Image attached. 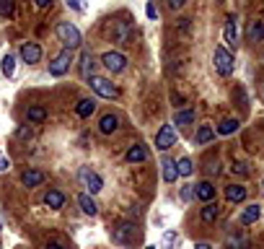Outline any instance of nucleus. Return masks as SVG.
Wrapping results in <instances>:
<instances>
[{
    "label": "nucleus",
    "mask_w": 264,
    "mask_h": 249,
    "mask_svg": "<svg viewBox=\"0 0 264 249\" xmlns=\"http://www.w3.org/2000/svg\"><path fill=\"white\" fill-rule=\"evenodd\" d=\"M117 128H119L117 114H104V117L99 119V133H101V135H112Z\"/></svg>",
    "instance_id": "f8f14e48"
},
{
    "label": "nucleus",
    "mask_w": 264,
    "mask_h": 249,
    "mask_svg": "<svg viewBox=\"0 0 264 249\" xmlns=\"http://www.w3.org/2000/svg\"><path fill=\"white\" fill-rule=\"evenodd\" d=\"M124 159H127L130 164H140V161L148 159V148H145L143 143H137V146H132L127 153H124Z\"/></svg>",
    "instance_id": "2eb2a0df"
},
{
    "label": "nucleus",
    "mask_w": 264,
    "mask_h": 249,
    "mask_svg": "<svg viewBox=\"0 0 264 249\" xmlns=\"http://www.w3.org/2000/svg\"><path fill=\"white\" fill-rule=\"evenodd\" d=\"M259 215H261V208L256 205V202H251V205H246L243 213H241V223L248 226V223H256L259 221Z\"/></svg>",
    "instance_id": "f3484780"
},
{
    "label": "nucleus",
    "mask_w": 264,
    "mask_h": 249,
    "mask_svg": "<svg viewBox=\"0 0 264 249\" xmlns=\"http://www.w3.org/2000/svg\"><path fill=\"white\" fill-rule=\"evenodd\" d=\"M44 249H62V244H57V241H50V244H47Z\"/></svg>",
    "instance_id": "a19ab883"
},
{
    "label": "nucleus",
    "mask_w": 264,
    "mask_h": 249,
    "mask_svg": "<svg viewBox=\"0 0 264 249\" xmlns=\"http://www.w3.org/2000/svg\"><path fill=\"white\" fill-rule=\"evenodd\" d=\"M145 13H148V19H153V21L158 19V8H155L153 3H148V6H145Z\"/></svg>",
    "instance_id": "c9c22d12"
},
{
    "label": "nucleus",
    "mask_w": 264,
    "mask_h": 249,
    "mask_svg": "<svg viewBox=\"0 0 264 249\" xmlns=\"http://www.w3.org/2000/svg\"><path fill=\"white\" fill-rule=\"evenodd\" d=\"M88 81H91V88L96 91L101 99H114L117 93H119L117 86L112 81H106V78H101V75H93V78H88Z\"/></svg>",
    "instance_id": "20e7f679"
},
{
    "label": "nucleus",
    "mask_w": 264,
    "mask_h": 249,
    "mask_svg": "<svg viewBox=\"0 0 264 249\" xmlns=\"http://www.w3.org/2000/svg\"><path fill=\"white\" fill-rule=\"evenodd\" d=\"M179 197H181L184 202H189V200L194 197V190H192V184H184V187H181V192H179Z\"/></svg>",
    "instance_id": "2f4dec72"
},
{
    "label": "nucleus",
    "mask_w": 264,
    "mask_h": 249,
    "mask_svg": "<svg viewBox=\"0 0 264 249\" xmlns=\"http://www.w3.org/2000/svg\"><path fill=\"white\" fill-rule=\"evenodd\" d=\"M225 197H228V202H243L246 200V187L243 184H228Z\"/></svg>",
    "instance_id": "a211bd4d"
},
{
    "label": "nucleus",
    "mask_w": 264,
    "mask_h": 249,
    "mask_svg": "<svg viewBox=\"0 0 264 249\" xmlns=\"http://www.w3.org/2000/svg\"><path fill=\"white\" fill-rule=\"evenodd\" d=\"M238 128H241L238 119H223L220 125H217V133H220V135H233Z\"/></svg>",
    "instance_id": "a878e982"
},
{
    "label": "nucleus",
    "mask_w": 264,
    "mask_h": 249,
    "mask_svg": "<svg viewBox=\"0 0 264 249\" xmlns=\"http://www.w3.org/2000/svg\"><path fill=\"white\" fill-rule=\"evenodd\" d=\"M57 39L62 42V47H65V50H78V47H81V31H78V26L75 24H70V21H60L57 24Z\"/></svg>",
    "instance_id": "f257e3e1"
},
{
    "label": "nucleus",
    "mask_w": 264,
    "mask_h": 249,
    "mask_svg": "<svg viewBox=\"0 0 264 249\" xmlns=\"http://www.w3.org/2000/svg\"><path fill=\"white\" fill-rule=\"evenodd\" d=\"M44 205L52 208V210H60L62 205H65V195H62L60 190H47L44 195Z\"/></svg>",
    "instance_id": "9b49d317"
},
{
    "label": "nucleus",
    "mask_w": 264,
    "mask_h": 249,
    "mask_svg": "<svg viewBox=\"0 0 264 249\" xmlns=\"http://www.w3.org/2000/svg\"><path fill=\"white\" fill-rule=\"evenodd\" d=\"M176 130H174V125H163V128L158 130V135H155V148L158 151H168L171 146H176Z\"/></svg>",
    "instance_id": "39448f33"
},
{
    "label": "nucleus",
    "mask_w": 264,
    "mask_h": 249,
    "mask_svg": "<svg viewBox=\"0 0 264 249\" xmlns=\"http://www.w3.org/2000/svg\"><path fill=\"white\" fill-rule=\"evenodd\" d=\"M44 179H47L44 171H39V169H26L24 174H21V184L29 187V190H31V187H39Z\"/></svg>",
    "instance_id": "1a4fd4ad"
},
{
    "label": "nucleus",
    "mask_w": 264,
    "mask_h": 249,
    "mask_svg": "<svg viewBox=\"0 0 264 249\" xmlns=\"http://www.w3.org/2000/svg\"><path fill=\"white\" fill-rule=\"evenodd\" d=\"M78 205H81V210H83L86 215H96V213H99V205H96V200H93L88 192L78 195Z\"/></svg>",
    "instance_id": "dca6fc26"
},
{
    "label": "nucleus",
    "mask_w": 264,
    "mask_h": 249,
    "mask_svg": "<svg viewBox=\"0 0 264 249\" xmlns=\"http://www.w3.org/2000/svg\"><path fill=\"white\" fill-rule=\"evenodd\" d=\"M176 169H179V177H189V174H192V161L184 156V159H179Z\"/></svg>",
    "instance_id": "c756f323"
},
{
    "label": "nucleus",
    "mask_w": 264,
    "mask_h": 249,
    "mask_svg": "<svg viewBox=\"0 0 264 249\" xmlns=\"http://www.w3.org/2000/svg\"><path fill=\"white\" fill-rule=\"evenodd\" d=\"M31 135H34V133H31V128H29V125H21V128L16 130V138H19V140H29Z\"/></svg>",
    "instance_id": "7c9ffc66"
},
{
    "label": "nucleus",
    "mask_w": 264,
    "mask_h": 249,
    "mask_svg": "<svg viewBox=\"0 0 264 249\" xmlns=\"http://www.w3.org/2000/svg\"><path fill=\"white\" fill-rule=\"evenodd\" d=\"M168 8H171V11H176V8H181V0H168Z\"/></svg>",
    "instance_id": "58836bf2"
},
{
    "label": "nucleus",
    "mask_w": 264,
    "mask_h": 249,
    "mask_svg": "<svg viewBox=\"0 0 264 249\" xmlns=\"http://www.w3.org/2000/svg\"><path fill=\"white\" fill-rule=\"evenodd\" d=\"M127 37H130V26L124 24V21H119V24L114 26V39H117V44H127Z\"/></svg>",
    "instance_id": "bb28decb"
},
{
    "label": "nucleus",
    "mask_w": 264,
    "mask_h": 249,
    "mask_svg": "<svg viewBox=\"0 0 264 249\" xmlns=\"http://www.w3.org/2000/svg\"><path fill=\"white\" fill-rule=\"evenodd\" d=\"M264 37V21H251L248 24V31H246V39L248 42H259Z\"/></svg>",
    "instance_id": "5701e85b"
},
{
    "label": "nucleus",
    "mask_w": 264,
    "mask_h": 249,
    "mask_svg": "<svg viewBox=\"0 0 264 249\" xmlns=\"http://www.w3.org/2000/svg\"><path fill=\"white\" fill-rule=\"evenodd\" d=\"M194 197L202 200V202H212V197H215V187H212L210 182H199V184L194 187Z\"/></svg>",
    "instance_id": "ddd939ff"
},
{
    "label": "nucleus",
    "mask_w": 264,
    "mask_h": 249,
    "mask_svg": "<svg viewBox=\"0 0 264 249\" xmlns=\"http://www.w3.org/2000/svg\"><path fill=\"white\" fill-rule=\"evenodd\" d=\"M78 182H81L86 190H88V195L101 192V187H104V179H101L91 166H81V169H78Z\"/></svg>",
    "instance_id": "f03ea898"
},
{
    "label": "nucleus",
    "mask_w": 264,
    "mask_h": 249,
    "mask_svg": "<svg viewBox=\"0 0 264 249\" xmlns=\"http://www.w3.org/2000/svg\"><path fill=\"white\" fill-rule=\"evenodd\" d=\"M194 122V109H181L174 114V125H192Z\"/></svg>",
    "instance_id": "cd10ccee"
},
{
    "label": "nucleus",
    "mask_w": 264,
    "mask_h": 249,
    "mask_svg": "<svg viewBox=\"0 0 264 249\" xmlns=\"http://www.w3.org/2000/svg\"><path fill=\"white\" fill-rule=\"evenodd\" d=\"M26 119H29L31 125H42V122L47 119V109H44V106H29V109H26Z\"/></svg>",
    "instance_id": "412c9836"
},
{
    "label": "nucleus",
    "mask_w": 264,
    "mask_h": 249,
    "mask_svg": "<svg viewBox=\"0 0 264 249\" xmlns=\"http://www.w3.org/2000/svg\"><path fill=\"white\" fill-rule=\"evenodd\" d=\"M194 249H212V246H210L207 241H197V244H194Z\"/></svg>",
    "instance_id": "ea45409f"
},
{
    "label": "nucleus",
    "mask_w": 264,
    "mask_h": 249,
    "mask_svg": "<svg viewBox=\"0 0 264 249\" xmlns=\"http://www.w3.org/2000/svg\"><path fill=\"white\" fill-rule=\"evenodd\" d=\"M230 169H233V174H241V177H246V174H248V169H246V164H241V161H236V164H233Z\"/></svg>",
    "instance_id": "72a5a7b5"
},
{
    "label": "nucleus",
    "mask_w": 264,
    "mask_h": 249,
    "mask_svg": "<svg viewBox=\"0 0 264 249\" xmlns=\"http://www.w3.org/2000/svg\"><path fill=\"white\" fill-rule=\"evenodd\" d=\"M101 62H104V68L109 73H122L124 68H127V57H124L122 52H104Z\"/></svg>",
    "instance_id": "0eeeda50"
},
{
    "label": "nucleus",
    "mask_w": 264,
    "mask_h": 249,
    "mask_svg": "<svg viewBox=\"0 0 264 249\" xmlns=\"http://www.w3.org/2000/svg\"><path fill=\"white\" fill-rule=\"evenodd\" d=\"M0 16H13V3H6V0H0Z\"/></svg>",
    "instance_id": "473e14b6"
},
{
    "label": "nucleus",
    "mask_w": 264,
    "mask_h": 249,
    "mask_svg": "<svg viewBox=\"0 0 264 249\" xmlns=\"http://www.w3.org/2000/svg\"><path fill=\"white\" fill-rule=\"evenodd\" d=\"M93 112H96V99H81L75 106V114L78 117H91Z\"/></svg>",
    "instance_id": "aec40b11"
},
{
    "label": "nucleus",
    "mask_w": 264,
    "mask_h": 249,
    "mask_svg": "<svg viewBox=\"0 0 264 249\" xmlns=\"http://www.w3.org/2000/svg\"><path fill=\"white\" fill-rule=\"evenodd\" d=\"M163 179H166L168 184H174V182L179 179V169H176V164H174V161H168V159H163Z\"/></svg>",
    "instance_id": "b1692460"
},
{
    "label": "nucleus",
    "mask_w": 264,
    "mask_h": 249,
    "mask_svg": "<svg viewBox=\"0 0 264 249\" xmlns=\"http://www.w3.org/2000/svg\"><path fill=\"white\" fill-rule=\"evenodd\" d=\"M212 62H215V70L220 73V75H230L233 73V55L225 50V47H215Z\"/></svg>",
    "instance_id": "7ed1b4c3"
},
{
    "label": "nucleus",
    "mask_w": 264,
    "mask_h": 249,
    "mask_svg": "<svg viewBox=\"0 0 264 249\" xmlns=\"http://www.w3.org/2000/svg\"><path fill=\"white\" fill-rule=\"evenodd\" d=\"M217 215H220V208H217V202H205V208L199 210L202 223H215Z\"/></svg>",
    "instance_id": "4468645a"
},
{
    "label": "nucleus",
    "mask_w": 264,
    "mask_h": 249,
    "mask_svg": "<svg viewBox=\"0 0 264 249\" xmlns=\"http://www.w3.org/2000/svg\"><path fill=\"white\" fill-rule=\"evenodd\" d=\"M11 169V159H6V156H0V171H8Z\"/></svg>",
    "instance_id": "e433bc0d"
},
{
    "label": "nucleus",
    "mask_w": 264,
    "mask_h": 249,
    "mask_svg": "<svg viewBox=\"0 0 264 249\" xmlns=\"http://www.w3.org/2000/svg\"><path fill=\"white\" fill-rule=\"evenodd\" d=\"M0 70H3V75H6V78H11V75H13V70H16V57H13V55H6V57H3V62H0Z\"/></svg>",
    "instance_id": "c85d7f7f"
},
{
    "label": "nucleus",
    "mask_w": 264,
    "mask_h": 249,
    "mask_svg": "<svg viewBox=\"0 0 264 249\" xmlns=\"http://www.w3.org/2000/svg\"><path fill=\"white\" fill-rule=\"evenodd\" d=\"M132 228H135L132 223H119V226L114 228V239L122 241V244H124V241H130V236L135 239V231H132Z\"/></svg>",
    "instance_id": "4be33fe9"
},
{
    "label": "nucleus",
    "mask_w": 264,
    "mask_h": 249,
    "mask_svg": "<svg viewBox=\"0 0 264 249\" xmlns=\"http://www.w3.org/2000/svg\"><path fill=\"white\" fill-rule=\"evenodd\" d=\"M174 241H176V231H166L163 233V246H171Z\"/></svg>",
    "instance_id": "f704fd0d"
},
{
    "label": "nucleus",
    "mask_w": 264,
    "mask_h": 249,
    "mask_svg": "<svg viewBox=\"0 0 264 249\" xmlns=\"http://www.w3.org/2000/svg\"><path fill=\"white\" fill-rule=\"evenodd\" d=\"M70 62H73V52H70V50H62V52L50 62V75H55V78L65 75V73L70 70Z\"/></svg>",
    "instance_id": "423d86ee"
},
{
    "label": "nucleus",
    "mask_w": 264,
    "mask_h": 249,
    "mask_svg": "<svg viewBox=\"0 0 264 249\" xmlns=\"http://www.w3.org/2000/svg\"><path fill=\"white\" fill-rule=\"evenodd\" d=\"M212 138H215V130L210 128V125H199L197 133H194V143L197 146H205V143H210Z\"/></svg>",
    "instance_id": "6ab92c4d"
},
{
    "label": "nucleus",
    "mask_w": 264,
    "mask_h": 249,
    "mask_svg": "<svg viewBox=\"0 0 264 249\" xmlns=\"http://www.w3.org/2000/svg\"><path fill=\"white\" fill-rule=\"evenodd\" d=\"M145 249H155V246H145Z\"/></svg>",
    "instance_id": "79ce46f5"
},
{
    "label": "nucleus",
    "mask_w": 264,
    "mask_h": 249,
    "mask_svg": "<svg viewBox=\"0 0 264 249\" xmlns=\"http://www.w3.org/2000/svg\"><path fill=\"white\" fill-rule=\"evenodd\" d=\"M81 75L83 78H93V57H91V52L81 55Z\"/></svg>",
    "instance_id": "393cba45"
},
{
    "label": "nucleus",
    "mask_w": 264,
    "mask_h": 249,
    "mask_svg": "<svg viewBox=\"0 0 264 249\" xmlns=\"http://www.w3.org/2000/svg\"><path fill=\"white\" fill-rule=\"evenodd\" d=\"M207 174H215V177H217V174H220V166H217V164H210V166H207Z\"/></svg>",
    "instance_id": "4c0bfd02"
},
{
    "label": "nucleus",
    "mask_w": 264,
    "mask_h": 249,
    "mask_svg": "<svg viewBox=\"0 0 264 249\" xmlns=\"http://www.w3.org/2000/svg\"><path fill=\"white\" fill-rule=\"evenodd\" d=\"M21 60L29 62V65L39 62V60H42V47H39L37 42H26V44L21 47Z\"/></svg>",
    "instance_id": "6e6552de"
},
{
    "label": "nucleus",
    "mask_w": 264,
    "mask_h": 249,
    "mask_svg": "<svg viewBox=\"0 0 264 249\" xmlns=\"http://www.w3.org/2000/svg\"><path fill=\"white\" fill-rule=\"evenodd\" d=\"M223 39H225V44L230 47V50H236V44H238V29H236V19H233V16H228V24H225V31H223Z\"/></svg>",
    "instance_id": "9d476101"
}]
</instances>
